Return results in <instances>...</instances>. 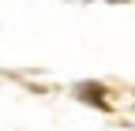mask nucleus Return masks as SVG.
Here are the masks:
<instances>
[]
</instances>
